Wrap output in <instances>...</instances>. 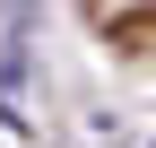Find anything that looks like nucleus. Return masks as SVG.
Wrapping results in <instances>:
<instances>
[]
</instances>
